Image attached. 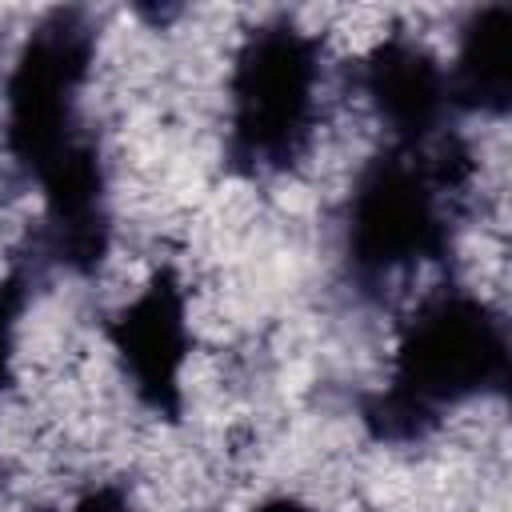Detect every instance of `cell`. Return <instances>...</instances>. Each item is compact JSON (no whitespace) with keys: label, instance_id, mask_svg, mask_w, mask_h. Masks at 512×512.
<instances>
[{"label":"cell","instance_id":"cell-1","mask_svg":"<svg viewBox=\"0 0 512 512\" xmlns=\"http://www.w3.org/2000/svg\"><path fill=\"white\" fill-rule=\"evenodd\" d=\"M508 308L448 280L412 304L388 336L380 384L448 424L452 412L500 400L508 384Z\"/></svg>","mask_w":512,"mask_h":512},{"label":"cell","instance_id":"cell-2","mask_svg":"<svg viewBox=\"0 0 512 512\" xmlns=\"http://www.w3.org/2000/svg\"><path fill=\"white\" fill-rule=\"evenodd\" d=\"M508 36H512V8H464L456 16L452 40L444 48L448 92L456 120H508V92H512V64H508Z\"/></svg>","mask_w":512,"mask_h":512},{"label":"cell","instance_id":"cell-3","mask_svg":"<svg viewBox=\"0 0 512 512\" xmlns=\"http://www.w3.org/2000/svg\"><path fill=\"white\" fill-rule=\"evenodd\" d=\"M240 512H328L320 500H312L308 492L300 488H288V484H268L260 492H252Z\"/></svg>","mask_w":512,"mask_h":512}]
</instances>
